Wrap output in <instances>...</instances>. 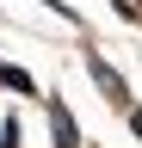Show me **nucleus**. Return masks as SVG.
<instances>
[{
  "label": "nucleus",
  "mask_w": 142,
  "mask_h": 148,
  "mask_svg": "<svg viewBox=\"0 0 142 148\" xmlns=\"http://www.w3.org/2000/svg\"><path fill=\"white\" fill-rule=\"evenodd\" d=\"M86 68H93V80H99L105 92H111V105H136V99H130V86H123V74H117L111 62H99V56H86Z\"/></svg>",
  "instance_id": "f257e3e1"
},
{
  "label": "nucleus",
  "mask_w": 142,
  "mask_h": 148,
  "mask_svg": "<svg viewBox=\"0 0 142 148\" xmlns=\"http://www.w3.org/2000/svg\"><path fill=\"white\" fill-rule=\"evenodd\" d=\"M49 130H56V148H80V130L68 117V105H56V99H49Z\"/></svg>",
  "instance_id": "f03ea898"
},
{
  "label": "nucleus",
  "mask_w": 142,
  "mask_h": 148,
  "mask_svg": "<svg viewBox=\"0 0 142 148\" xmlns=\"http://www.w3.org/2000/svg\"><path fill=\"white\" fill-rule=\"evenodd\" d=\"M0 86H6V92H19V99H31V92H37V80H31L25 68H12V62H0Z\"/></svg>",
  "instance_id": "7ed1b4c3"
},
{
  "label": "nucleus",
  "mask_w": 142,
  "mask_h": 148,
  "mask_svg": "<svg viewBox=\"0 0 142 148\" xmlns=\"http://www.w3.org/2000/svg\"><path fill=\"white\" fill-rule=\"evenodd\" d=\"M123 117H130V130H136V142H142V105H123Z\"/></svg>",
  "instance_id": "20e7f679"
}]
</instances>
